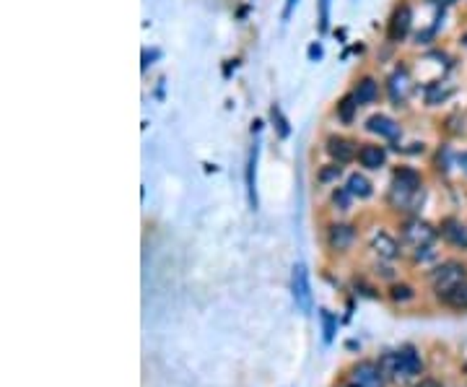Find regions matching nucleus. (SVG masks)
<instances>
[{
    "label": "nucleus",
    "mask_w": 467,
    "mask_h": 387,
    "mask_svg": "<svg viewBox=\"0 0 467 387\" xmlns=\"http://www.w3.org/2000/svg\"><path fill=\"white\" fill-rule=\"evenodd\" d=\"M426 198V188H423V177L421 172L413 167H398L392 174V185H389V206L395 211H408L416 213L423 206Z\"/></svg>",
    "instance_id": "obj_1"
},
{
    "label": "nucleus",
    "mask_w": 467,
    "mask_h": 387,
    "mask_svg": "<svg viewBox=\"0 0 467 387\" xmlns=\"http://www.w3.org/2000/svg\"><path fill=\"white\" fill-rule=\"evenodd\" d=\"M379 367L384 372L387 379H408V377H421L423 374V359L416 346H400L398 351H387L379 359Z\"/></svg>",
    "instance_id": "obj_2"
},
{
    "label": "nucleus",
    "mask_w": 467,
    "mask_h": 387,
    "mask_svg": "<svg viewBox=\"0 0 467 387\" xmlns=\"http://www.w3.org/2000/svg\"><path fill=\"white\" fill-rule=\"evenodd\" d=\"M436 237L439 229H434L426 221H421L418 216L402 221V227H400V245L405 249H410V252H418V249L423 247H434Z\"/></svg>",
    "instance_id": "obj_3"
},
{
    "label": "nucleus",
    "mask_w": 467,
    "mask_h": 387,
    "mask_svg": "<svg viewBox=\"0 0 467 387\" xmlns=\"http://www.w3.org/2000/svg\"><path fill=\"white\" fill-rule=\"evenodd\" d=\"M462 281H467V265L459 263V260H444V263H439L436 268H431V273H428V283H431L436 297L447 294L449 288L459 286Z\"/></svg>",
    "instance_id": "obj_4"
},
{
    "label": "nucleus",
    "mask_w": 467,
    "mask_h": 387,
    "mask_svg": "<svg viewBox=\"0 0 467 387\" xmlns=\"http://www.w3.org/2000/svg\"><path fill=\"white\" fill-rule=\"evenodd\" d=\"M291 294H294V304L301 315H312V286H309V273L304 263L294 265V276H291Z\"/></svg>",
    "instance_id": "obj_5"
},
{
    "label": "nucleus",
    "mask_w": 467,
    "mask_h": 387,
    "mask_svg": "<svg viewBox=\"0 0 467 387\" xmlns=\"http://www.w3.org/2000/svg\"><path fill=\"white\" fill-rule=\"evenodd\" d=\"M384 372L379 367V361H358L350 369L348 387H384Z\"/></svg>",
    "instance_id": "obj_6"
},
{
    "label": "nucleus",
    "mask_w": 467,
    "mask_h": 387,
    "mask_svg": "<svg viewBox=\"0 0 467 387\" xmlns=\"http://www.w3.org/2000/svg\"><path fill=\"white\" fill-rule=\"evenodd\" d=\"M410 26H413V10H410L408 3H402L392 10V16L387 21V42L400 44L410 34Z\"/></svg>",
    "instance_id": "obj_7"
},
{
    "label": "nucleus",
    "mask_w": 467,
    "mask_h": 387,
    "mask_svg": "<svg viewBox=\"0 0 467 387\" xmlns=\"http://www.w3.org/2000/svg\"><path fill=\"white\" fill-rule=\"evenodd\" d=\"M325 242H328V247L332 252H348L353 247V242H356V227L353 224H343V221H335V224H330L328 227V234H325Z\"/></svg>",
    "instance_id": "obj_8"
},
{
    "label": "nucleus",
    "mask_w": 467,
    "mask_h": 387,
    "mask_svg": "<svg viewBox=\"0 0 467 387\" xmlns=\"http://www.w3.org/2000/svg\"><path fill=\"white\" fill-rule=\"evenodd\" d=\"M325 151L332 161L338 164H348V161L358 159V143L346 138V135H328L325 138Z\"/></svg>",
    "instance_id": "obj_9"
},
{
    "label": "nucleus",
    "mask_w": 467,
    "mask_h": 387,
    "mask_svg": "<svg viewBox=\"0 0 467 387\" xmlns=\"http://www.w3.org/2000/svg\"><path fill=\"white\" fill-rule=\"evenodd\" d=\"M368 249L377 255L379 260H387V263H392V260L400 258V242L392 234H387V231H382V229H377L374 234H371V239H368Z\"/></svg>",
    "instance_id": "obj_10"
},
{
    "label": "nucleus",
    "mask_w": 467,
    "mask_h": 387,
    "mask_svg": "<svg viewBox=\"0 0 467 387\" xmlns=\"http://www.w3.org/2000/svg\"><path fill=\"white\" fill-rule=\"evenodd\" d=\"M389 99L395 107H405V101H408V94H410V73L405 65H400L392 76H389Z\"/></svg>",
    "instance_id": "obj_11"
},
{
    "label": "nucleus",
    "mask_w": 467,
    "mask_h": 387,
    "mask_svg": "<svg viewBox=\"0 0 467 387\" xmlns=\"http://www.w3.org/2000/svg\"><path fill=\"white\" fill-rule=\"evenodd\" d=\"M439 237L457 249H467V224L459 219H444L439 224Z\"/></svg>",
    "instance_id": "obj_12"
},
{
    "label": "nucleus",
    "mask_w": 467,
    "mask_h": 387,
    "mask_svg": "<svg viewBox=\"0 0 467 387\" xmlns=\"http://www.w3.org/2000/svg\"><path fill=\"white\" fill-rule=\"evenodd\" d=\"M358 164L364 169H368V172H377V169L387 167V149L379 146V143H361Z\"/></svg>",
    "instance_id": "obj_13"
},
{
    "label": "nucleus",
    "mask_w": 467,
    "mask_h": 387,
    "mask_svg": "<svg viewBox=\"0 0 467 387\" xmlns=\"http://www.w3.org/2000/svg\"><path fill=\"white\" fill-rule=\"evenodd\" d=\"M366 130L387 140H398L400 135H402V128H400L392 117H387V115H371V117L366 120Z\"/></svg>",
    "instance_id": "obj_14"
},
{
    "label": "nucleus",
    "mask_w": 467,
    "mask_h": 387,
    "mask_svg": "<svg viewBox=\"0 0 467 387\" xmlns=\"http://www.w3.org/2000/svg\"><path fill=\"white\" fill-rule=\"evenodd\" d=\"M353 94H356L358 104L366 107V104H374V101L382 97V86H379V81L374 79V76H364V79L356 83Z\"/></svg>",
    "instance_id": "obj_15"
},
{
    "label": "nucleus",
    "mask_w": 467,
    "mask_h": 387,
    "mask_svg": "<svg viewBox=\"0 0 467 387\" xmlns=\"http://www.w3.org/2000/svg\"><path fill=\"white\" fill-rule=\"evenodd\" d=\"M444 307L449 309H457V312H467V281H462L459 286L449 288L447 294H441V297H436Z\"/></svg>",
    "instance_id": "obj_16"
},
{
    "label": "nucleus",
    "mask_w": 467,
    "mask_h": 387,
    "mask_svg": "<svg viewBox=\"0 0 467 387\" xmlns=\"http://www.w3.org/2000/svg\"><path fill=\"white\" fill-rule=\"evenodd\" d=\"M346 188H348V192L353 195V198H358V200H366V198H371L374 195V185L368 182L364 174H358V172H353L348 179H346Z\"/></svg>",
    "instance_id": "obj_17"
},
{
    "label": "nucleus",
    "mask_w": 467,
    "mask_h": 387,
    "mask_svg": "<svg viewBox=\"0 0 467 387\" xmlns=\"http://www.w3.org/2000/svg\"><path fill=\"white\" fill-rule=\"evenodd\" d=\"M257 154L260 146L255 143V149L249 151V159H247V195H249V206L252 211H257V188H255V172H257Z\"/></svg>",
    "instance_id": "obj_18"
},
{
    "label": "nucleus",
    "mask_w": 467,
    "mask_h": 387,
    "mask_svg": "<svg viewBox=\"0 0 467 387\" xmlns=\"http://www.w3.org/2000/svg\"><path fill=\"white\" fill-rule=\"evenodd\" d=\"M358 107H361V104H358L356 94L350 91V94H346V97L338 101V110H335V115H338V120L343 122V125H353Z\"/></svg>",
    "instance_id": "obj_19"
},
{
    "label": "nucleus",
    "mask_w": 467,
    "mask_h": 387,
    "mask_svg": "<svg viewBox=\"0 0 467 387\" xmlns=\"http://www.w3.org/2000/svg\"><path fill=\"white\" fill-rule=\"evenodd\" d=\"M319 320H322V338H325V343H332L335 333H338V315H332L330 309H319Z\"/></svg>",
    "instance_id": "obj_20"
},
{
    "label": "nucleus",
    "mask_w": 467,
    "mask_h": 387,
    "mask_svg": "<svg viewBox=\"0 0 467 387\" xmlns=\"http://www.w3.org/2000/svg\"><path fill=\"white\" fill-rule=\"evenodd\" d=\"M389 299L395 304H405L410 299H416V288L410 286V283H392L389 286Z\"/></svg>",
    "instance_id": "obj_21"
},
{
    "label": "nucleus",
    "mask_w": 467,
    "mask_h": 387,
    "mask_svg": "<svg viewBox=\"0 0 467 387\" xmlns=\"http://www.w3.org/2000/svg\"><path fill=\"white\" fill-rule=\"evenodd\" d=\"M350 198H353V195L348 192V188H340L332 192V206H338V211H348Z\"/></svg>",
    "instance_id": "obj_22"
},
{
    "label": "nucleus",
    "mask_w": 467,
    "mask_h": 387,
    "mask_svg": "<svg viewBox=\"0 0 467 387\" xmlns=\"http://www.w3.org/2000/svg\"><path fill=\"white\" fill-rule=\"evenodd\" d=\"M330 26V0H319V31H328Z\"/></svg>",
    "instance_id": "obj_23"
},
{
    "label": "nucleus",
    "mask_w": 467,
    "mask_h": 387,
    "mask_svg": "<svg viewBox=\"0 0 467 387\" xmlns=\"http://www.w3.org/2000/svg\"><path fill=\"white\" fill-rule=\"evenodd\" d=\"M270 115H273V122H278L280 138H286L291 130H289V122H286V120H283V115H280V110H278V107H273V110H270Z\"/></svg>",
    "instance_id": "obj_24"
},
{
    "label": "nucleus",
    "mask_w": 467,
    "mask_h": 387,
    "mask_svg": "<svg viewBox=\"0 0 467 387\" xmlns=\"http://www.w3.org/2000/svg\"><path fill=\"white\" fill-rule=\"evenodd\" d=\"M335 177H340V167H330L319 174V182H330V179H335Z\"/></svg>",
    "instance_id": "obj_25"
},
{
    "label": "nucleus",
    "mask_w": 467,
    "mask_h": 387,
    "mask_svg": "<svg viewBox=\"0 0 467 387\" xmlns=\"http://www.w3.org/2000/svg\"><path fill=\"white\" fill-rule=\"evenodd\" d=\"M416 387H441V385H439L436 379H431V377H423V379H421V382H418Z\"/></svg>",
    "instance_id": "obj_26"
},
{
    "label": "nucleus",
    "mask_w": 467,
    "mask_h": 387,
    "mask_svg": "<svg viewBox=\"0 0 467 387\" xmlns=\"http://www.w3.org/2000/svg\"><path fill=\"white\" fill-rule=\"evenodd\" d=\"M298 0H286V10H283V21H289L291 10H294V6H296Z\"/></svg>",
    "instance_id": "obj_27"
},
{
    "label": "nucleus",
    "mask_w": 467,
    "mask_h": 387,
    "mask_svg": "<svg viewBox=\"0 0 467 387\" xmlns=\"http://www.w3.org/2000/svg\"><path fill=\"white\" fill-rule=\"evenodd\" d=\"M434 3H436L439 8H449V6H455L457 0H434Z\"/></svg>",
    "instance_id": "obj_28"
},
{
    "label": "nucleus",
    "mask_w": 467,
    "mask_h": 387,
    "mask_svg": "<svg viewBox=\"0 0 467 387\" xmlns=\"http://www.w3.org/2000/svg\"><path fill=\"white\" fill-rule=\"evenodd\" d=\"M457 161H459V164H462V169H465V172H467V151H465V154H459Z\"/></svg>",
    "instance_id": "obj_29"
},
{
    "label": "nucleus",
    "mask_w": 467,
    "mask_h": 387,
    "mask_svg": "<svg viewBox=\"0 0 467 387\" xmlns=\"http://www.w3.org/2000/svg\"><path fill=\"white\" fill-rule=\"evenodd\" d=\"M465 44H467V37H465Z\"/></svg>",
    "instance_id": "obj_30"
}]
</instances>
